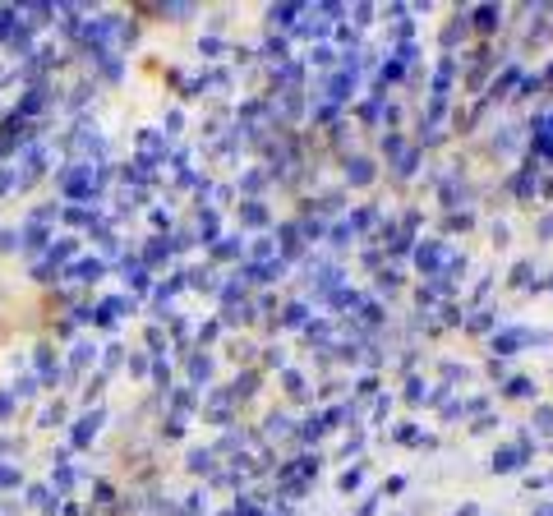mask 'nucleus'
Returning a JSON list of instances; mask_svg holds the SVG:
<instances>
[]
</instances>
